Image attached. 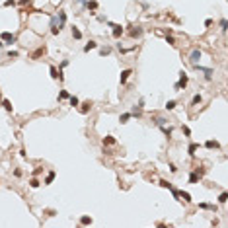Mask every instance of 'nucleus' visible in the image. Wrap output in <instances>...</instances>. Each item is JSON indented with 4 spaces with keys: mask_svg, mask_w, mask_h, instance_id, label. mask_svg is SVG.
<instances>
[{
    "mask_svg": "<svg viewBox=\"0 0 228 228\" xmlns=\"http://www.w3.org/2000/svg\"><path fill=\"white\" fill-rule=\"evenodd\" d=\"M41 55H45V47H39V49H37V51L31 55V59H39Z\"/></svg>",
    "mask_w": 228,
    "mask_h": 228,
    "instance_id": "obj_22",
    "label": "nucleus"
},
{
    "mask_svg": "<svg viewBox=\"0 0 228 228\" xmlns=\"http://www.w3.org/2000/svg\"><path fill=\"white\" fill-rule=\"evenodd\" d=\"M189 183H199V176H197L195 172H191V174H189Z\"/></svg>",
    "mask_w": 228,
    "mask_h": 228,
    "instance_id": "obj_25",
    "label": "nucleus"
},
{
    "mask_svg": "<svg viewBox=\"0 0 228 228\" xmlns=\"http://www.w3.org/2000/svg\"><path fill=\"white\" fill-rule=\"evenodd\" d=\"M131 117H133V115H131V111H129V113H123V115L119 117V121H121V123H127V121H129Z\"/></svg>",
    "mask_w": 228,
    "mask_h": 228,
    "instance_id": "obj_26",
    "label": "nucleus"
},
{
    "mask_svg": "<svg viewBox=\"0 0 228 228\" xmlns=\"http://www.w3.org/2000/svg\"><path fill=\"white\" fill-rule=\"evenodd\" d=\"M195 66V70H199V72H203L205 74V80H213V68H205V66H201V65H193Z\"/></svg>",
    "mask_w": 228,
    "mask_h": 228,
    "instance_id": "obj_2",
    "label": "nucleus"
},
{
    "mask_svg": "<svg viewBox=\"0 0 228 228\" xmlns=\"http://www.w3.org/2000/svg\"><path fill=\"white\" fill-rule=\"evenodd\" d=\"M131 74H133V70H131V68H125V70L121 72V76H119V82H121V84H125V82L129 80Z\"/></svg>",
    "mask_w": 228,
    "mask_h": 228,
    "instance_id": "obj_9",
    "label": "nucleus"
},
{
    "mask_svg": "<svg viewBox=\"0 0 228 228\" xmlns=\"http://www.w3.org/2000/svg\"><path fill=\"white\" fill-rule=\"evenodd\" d=\"M168 168H170V172H172V174H176V172H177V168H176V164H170Z\"/></svg>",
    "mask_w": 228,
    "mask_h": 228,
    "instance_id": "obj_39",
    "label": "nucleus"
},
{
    "mask_svg": "<svg viewBox=\"0 0 228 228\" xmlns=\"http://www.w3.org/2000/svg\"><path fill=\"white\" fill-rule=\"evenodd\" d=\"M107 24H109V27H113V29H111V33H113V37H115V39H119V37H121V35H123V27L121 26H117V24H111V22H107Z\"/></svg>",
    "mask_w": 228,
    "mask_h": 228,
    "instance_id": "obj_4",
    "label": "nucleus"
},
{
    "mask_svg": "<svg viewBox=\"0 0 228 228\" xmlns=\"http://www.w3.org/2000/svg\"><path fill=\"white\" fill-rule=\"evenodd\" d=\"M197 150H199V144H197V142H191V144H189V148H187V154H189V156H195Z\"/></svg>",
    "mask_w": 228,
    "mask_h": 228,
    "instance_id": "obj_15",
    "label": "nucleus"
},
{
    "mask_svg": "<svg viewBox=\"0 0 228 228\" xmlns=\"http://www.w3.org/2000/svg\"><path fill=\"white\" fill-rule=\"evenodd\" d=\"M189 60H191V65H199V60H201V51H199V49H193V51L189 53Z\"/></svg>",
    "mask_w": 228,
    "mask_h": 228,
    "instance_id": "obj_5",
    "label": "nucleus"
},
{
    "mask_svg": "<svg viewBox=\"0 0 228 228\" xmlns=\"http://www.w3.org/2000/svg\"><path fill=\"white\" fill-rule=\"evenodd\" d=\"M104 146H113V144H117V138L115 137H104Z\"/></svg>",
    "mask_w": 228,
    "mask_h": 228,
    "instance_id": "obj_10",
    "label": "nucleus"
},
{
    "mask_svg": "<svg viewBox=\"0 0 228 228\" xmlns=\"http://www.w3.org/2000/svg\"><path fill=\"white\" fill-rule=\"evenodd\" d=\"M205 146H207V148H220V144L216 142V140H207V142H205Z\"/></svg>",
    "mask_w": 228,
    "mask_h": 228,
    "instance_id": "obj_19",
    "label": "nucleus"
},
{
    "mask_svg": "<svg viewBox=\"0 0 228 228\" xmlns=\"http://www.w3.org/2000/svg\"><path fill=\"white\" fill-rule=\"evenodd\" d=\"M0 39L4 41V45H12V43H16V35L10 31H4L2 35H0Z\"/></svg>",
    "mask_w": 228,
    "mask_h": 228,
    "instance_id": "obj_3",
    "label": "nucleus"
},
{
    "mask_svg": "<svg viewBox=\"0 0 228 228\" xmlns=\"http://www.w3.org/2000/svg\"><path fill=\"white\" fill-rule=\"evenodd\" d=\"M84 6L88 8V10H92L90 14H96V12H94V10H98V2H96V0H88V2H86Z\"/></svg>",
    "mask_w": 228,
    "mask_h": 228,
    "instance_id": "obj_11",
    "label": "nucleus"
},
{
    "mask_svg": "<svg viewBox=\"0 0 228 228\" xmlns=\"http://www.w3.org/2000/svg\"><path fill=\"white\" fill-rule=\"evenodd\" d=\"M68 98H70V94H68L66 90H60V94H59V99H68Z\"/></svg>",
    "mask_w": 228,
    "mask_h": 228,
    "instance_id": "obj_29",
    "label": "nucleus"
},
{
    "mask_svg": "<svg viewBox=\"0 0 228 228\" xmlns=\"http://www.w3.org/2000/svg\"><path fill=\"white\" fill-rule=\"evenodd\" d=\"M29 185H31V187H33V189H37V187H39V185H41V183H39V179H37V177L33 176V177H31V179H29Z\"/></svg>",
    "mask_w": 228,
    "mask_h": 228,
    "instance_id": "obj_24",
    "label": "nucleus"
},
{
    "mask_svg": "<svg viewBox=\"0 0 228 228\" xmlns=\"http://www.w3.org/2000/svg\"><path fill=\"white\" fill-rule=\"evenodd\" d=\"M68 105H72V107H78V105H80V99L76 98V96H70V98H68Z\"/></svg>",
    "mask_w": 228,
    "mask_h": 228,
    "instance_id": "obj_18",
    "label": "nucleus"
},
{
    "mask_svg": "<svg viewBox=\"0 0 228 228\" xmlns=\"http://www.w3.org/2000/svg\"><path fill=\"white\" fill-rule=\"evenodd\" d=\"M41 172H43V168H35V170H33V176L37 177V176H39V174H41Z\"/></svg>",
    "mask_w": 228,
    "mask_h": 228,
    "instance_id": "obj_40",
    "label": "nucleus"
},
{
    "mask_svg": "<svg viewBox=\"0 0 228 228\" xmlns=\"http://www.w3.org/2000/svg\"><path fill=\"white\" fill-rule=\"evenodd\" d=\"M187 82H189V76L185 74V72H179V80L176 82V90H185V86H187Z\"/></svg>",
    "mask_w": 228,
    "mask_h": 228,
    "instance_id": "obj_1",
    "label": "nucleus"
},
{
    "mask_svg": "<svg viewBox=\"0 0 228 228\" xmlns=\"http://www.w3.org/2000/svg\"><path fill=\"white\" fill-rule=\"evenodd\" d=\"M99 53H101V57H105V55H109V53H111V49H101Z\"/></svg>",
    "mask_w": 228,
    "mask_h": 228,
    "instance_id": "obj_42",
    "label": "nucleus"
},
{
    "mask_svg": "<svg viewBox=\"0 0 228 228\" xmlns=\"http://www.w3.org/2000/svg\"><path fill=\"white\" fill-rule=\"evenodd\" d=\"M49 72H51V78H53V80H63V78H65V76H63V72L57 70L55 66H51V68H49Z\"/></svg>",
    "mask_w": 228,
    "mask_h": 228,
    "instance_id": "obj_7",
    "label": "nucleus"
},
{
    "mask_svg": "<svg viewBox=\"0 0 228 228\" xmlns=\"http://www.w3.org/2000/svg\"><path fill=\"white\" fill-rule=\"evenodd\" d=\"M14 4H16V0H6V2H4V6H6V8L14 6Z\"/></svg>",
    "mask_w": 228,
    "mask_h": 228,
    "instance_id": "obj_37",
    "label": "nucleus"
},
{
    "mask_svg": "<svg viewBox=\"0 0 228 228\" xmlns=\"http://www.w3.org/2000/svg\"><path fill=\"white\" fill-rule=\"evenodd\" d=\"M90 109H92V104H90V101H84V104H82V107H78V111L82 113V115H86Z\"/></svg>",
    "mask_w": 228,
    "mask_h": 228,
    "instance_id": "obj_13",
    "label": "nucleus"
},
{
    "mask_svg": "<svg viewBox=\"0 0 228 228\" xmlns=\"http://www.w3.org/2000/svg\"><path fill=\"white\" fill-rule=\"evenodd\" d=\"M177 193H179V199H183L185 203H191V201H193V199H191V195H189L187 191H183V189H181V191H177Z\"/></svg>",
    "mask_w": 228,
    "mask_h": 228,
    "instance_id": "obj_16",
    "label": "nucleus"
},
{
    "mask_svg": "<svg viewBox=\"0 0 228 228\" xmlns=\"http://www.w3.org/2000/svg\"><path fill=\"white\" fill-rule=\"evenodd\" d=\"M14 176H16V177H22V170L16 168V170H14Z\"/></svg>",
    "mask_w": 228,
    "mask_h": 228,
    "instance_id": "obj_41",
    "label": "nucleus"
},
{
    "mask_svg": "<svg viewBox=\"0 0 228 228\" xmlns=\"http://www.w3.org/2000/svg\"><path fill=\"white\" fill-rule=\"evenodd\" d=\"M2 105H4V109H6L8 113H12V111H14L12 104H10V101H8V99H2Z\"/></svg>",
    "mask_w": 228,
    "mask_h": 228,
    "instance_id": "obj_23",
    "label": "nucleus"
},
{
    "mask_svg": "<svg viewBox=\"0 0 228 228\" xmlns=\"http://www.w3.org/2000/svg\"><path fill=\"white\" fill-rule=\"evenodd\" d=\"M55 176H57V174H55V172H49V174H47V177H45V185H49V183H53V179H55Z\"/></svg>",
    "mask_w": 228,
    "mask_h": 228,
    "instance_id": "obj_21",
    "label": "nucleus"
},
{
    "mask_svg": "<svg viewBox=\"0 0 228 228\" xmlns=\"http://www.w3.org/2000/svg\"><path fill=\"white\" fill-rule=\"evenodd\" d=\"M201 101H203V96H201V94H195L193 99H191V105H199Z\"/></svg>",
    "mask_w": 228,
    "mask_h": 228,
    "instance_id": "obj_20",
    "label": "nucleus"
},
{
    "mask_svg": "<svg viewBox=\"0 0 228 228\" xmlns=\"http://www.w3.org/2000/svg\"><path fill=\"white\" fill-rule=\"evenodd\" d=\"M162 131H164V135H166V137H172V127H162Z\"/></svg>",
    "mask_w": 228,
    "mask_h": 228,
    "instance_id": "obj_33",
    "label": "nucleus"
},
{
    "mask_svg": "<svg viewBox=\"0 0 228 228\" xmlns=\"http://www.w3.org/2000/svg\"><path fill=\"white\" fill-rule=\"evenodd\" d=\"M195 174H197L199 177H203L205 174H207V170H205V168H197V170H195Z\"/></svg>",
    "mask_w": 228,
    "mask_h": 228,
    "instance_id": "obj_32",
    "label": "nucleus"
},
{
    "mask_svg": "<svg viewBox=\"0 0 228 228\" xmlns=\"http://www.w3.org/2000/svg\"><path fill=\"white\" fill-rule=\"evenodd\" d=\"M166 41H168L170 45H176V39H174V37H172V35H166Z\"/></svg>",
    "mask_w": 228,
    "mask_h": 228,
    "instance_id": "obj_36",
    "label": "nucleus"
},
{
    "mask_svg": "<svg viewBox=\"0 0 228 228\" xmlns=\"http://www.w3.org/2000/svg\"><path fill=\"white\" fill-rule=\"evenodd\" d=\"M0 101H2V94H0Z\"/></svg>",
    "mask_w": 228,
    "mask_h": 228,
    "instance_id": "obj_46",
    "label": "nucleus"
},
{
    "mask_svg": "<svg viewBox=\"0 0 228 228\" xmlns=\"http://www.w3.org/2000/svg\"><path fill=\"white\" fill-rule=\"evenodd\" d=\"M29 2H31V0H20V4H22V6H26V4H29Z\"/></svg>",
    "mask_w": 228,
    "mask_h": 228,
    "instance_id": "obj_44",
    "label": "nucleus"
},
{
    "mask_svg": "<svg viewBox=\"0 0 228 228\" xmlns=\"http://www.w3.org/2000/svg\"><path fill=\"white\" fill-rule=\"evenodd\" d=\"M160 187H164V189H172V183L166 181V179H160Z\"/></svg>",
    "mask_w": 228,
    "mask_h": 228,
    "instance_id": "obj_30",
    "label": "nucleus"
},
{
    "mask_svg": "<svg viewBox=\"0 0 228 228\" xmlns=\"http://www.w3.org/2000/svg\"><path fill=\"white\" fill-rule=\"evenodd\" d=\"M220 27H222V31H226V27H228L226 20H220Z\"/></svg>",
    "mask_w": 228,
    "mask_h": 228,
    "instance_id": "obj_38",
    "label": "nucleus"
},
{
    "mask_svg": "<svg viewBox=\"0 0 228 228\" xmlns=\"http://www.w3.org/2000/svg\"><path fill=\"white\" fill-rule=\"evenodd\" d=\"M0 47H4V41H2V39H0Z\"/></svg>",
    "mask_w": 228,
    "mask_h": 228,
    "instance_id": "obj_45",
    "label": "nucleus"
},
{
    "mask_svg": "<svg viewBox=\"0 0 228 228\" xmlns=\"http://www.w3.org/2000/svg\"><path fill=\"white\" fill-rule=\"evenodd\" d=\"M129 35L133 37V39H138V37L142 35V27H131V29H129Z\"/></svg>",
    "mask_w": 228,
    "mask_h": 228,
    "instance_id": "obj_8",
    "label": "nucleus"
},
{
    "mask_svg": "<svg viewBox=\"0 0 228 228\" xmlns=\"http://www.w3.org/2000/svg\"><path fill=\"white\" fill-rule=\"evenodd\" d=\"M57 18H59V29H63V27H65V24H66V12H65V10H59Z\"/></svg>",
    "mask_w": 228,
    "mask_h": 228,
    "instance_id": "obj_6",
    "label": "nucleus"
},
{
    "mask_svg": "<svg viewBox=\"0 0 228 228\" xmlns=\"http://www.w3.org/2000/svg\"><path fill=\"white\" fill-rule=\"evenodd\" d=\"M176 101H174V99H170V101H168V104H166V109H168V111H172V109H176Z\"/></svg>",
    "mask_w": 228,
    "mask_h": 228,
    "instance_id": "obj_28",
    "label": "nucleus"
},
{
    "mask_svg": "<svg viewBox=\"0 0 228 228\" xmlns=\"http://www.w3.org/2000/svg\"><path fill=\"white\" fill-rule=\"evenodd\" d=\"M94 49H98V43H96V41H88L84 45V53H90V51H94Z\"/></svg>",
    "mask_w": 228,
    "mask_h": 228,
    "instance_id": "obj_12",
    "label": "nucleus"
},
{
    "mask_svg": "<svg viewBox=\"0 0 228 228\" xmlns=\"http://www.w3.org/2000/svg\"><path fill=\"white\" fill-rule=\"evenodd\" d=\"M199 209H211V211H216L215 205H209V203H199Z\"/></svg>",
    "mask_w": 228,
    "mask_h": 228,
    "instance_id": "obj_27",
    "label": "nucleus"
},
{
    "mask_svg": "<svg viewBox=\"0 0 228 228\" xmlns=\"http://www.w3.org/2000/svg\"><path fill=\"white\" fill-rule=\"evenodd\" d=\"M70 33H72V37H74V39H82V31H80L76 26L70 27Z\"/></svg>",
    "mask_w": 228,
    "mask_h": 228,
    "instance_id": "obj_14",
    "label": "nucleus"
},
{
    "mask_svg": "<svg viewBox=\"0 0 228 228\" xmlns=\"http://www.w3.org/2000/svg\"><path fill=\"white\" fill-rule=\"evenodd\" d=\"M226 201H228V193L224 191V193H220V197H218V203H222V205H224Z\"/></svg>",
    "mask_w": 228,
    "mask_h": 228,
    "instance_id": "obj_31",
    "label": "nucleus"
},
{
    "mask_svg": "<svg viewBox=\"0 0 228 228\" xmlns=\"http://www.w3.org/2000/svg\"><path fill=\"white\" fill-rule=\"evenodd\" d=\"M80 224H82V226H88V224H92V216H88V215L80 216Z\"/></svg>",
    "mask_w": 228,
    "mask_h": 228,
    "instance_id": "obj_17",
    "label": "nucleus"
},
{
    "mask_svg": "<svg viewBox=\"0 0 228 228\" xmlns=\"http://www.w3.org/2000/svg\"><path fill=\"white\" fill-rule=\"evenodd\" d=\"M181 131H183V135H185V137H189V135H191V129H189V127H185V125L181 127Z\"/></svg>",
    "mask_w": 228,
    "mask_h": 228,
    "instance_id": "obj_35",
    "label": "nucleus"
},
{
    "mask_svg": "<svg viewBox=\"0 0 228 228\" xmlns=\"http://www.w3.org/2000/svg\"><path fill=\"white\" fill-rule=\"evenodd\" d=\"M18 55H20L18 51H8V59H16Z\"/></svg>",
    "mask_w": 228,
    "mask_h": 228,
    "instance_id": "obj_34",
    "label": "nucleus"
},
{
    "mask_svg": "<svg viewBox=\"0 0 228 228\" xmlns=\"http://www.w3.org/2000/svg\"><path fill=\"white\" fill-rule=\"evenodd\" d=\"M66 66H68V60L65 59V60H63V63H60V70H63V68H66Z\"/></svg>",
    "mask_w": 228,
    "mask_h": 228,
    "instance_id": "obj_43",
    "label": "nucleus"
}]
</instances>
